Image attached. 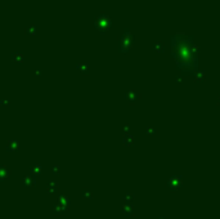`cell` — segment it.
<instances>
[{
    "label": "cell",
    "instance_id": "cell-1",
    "mask_svg": "<svg viewBox=\"0 0 220 219\" xmlns=\"http://www.w3.org/2000/svg\"><path fill=\"white\" fill-rule=\"evenodd\" d=\"M66 206H63V205H61V204H57V205H54L53 206V214H56V215H58V214H65L66 213Z\"/></svg>",
    "mask_w": 220,
    "mask_h": 219
},
{
    "label": "cell",
    "instance_id": "cell-5",
    "mask_svg": "<svg viewBox=\"0 0 220 219\" xmlns=\"http://www.w3.org/2000/svg\"><path fill=\"white\" fill-rule=\"evenodd\" d=\"M34 184H35V181H34V179H31L30 177H26V178H25V186H26V187L34 186Z\"/></svg>",
    "mask_w": 220,
    "mask_h": 219
},
{
    "label": "cell",
    "instance_id": "cell-3",
    "mask_svg": "<svg viewBox=\"0 0 220 219\" xmlns=\"http://www.w3.org/2000/svg\"><path fill=\"white\" fill-rule=\"evenodd\" d=\"M57 188H58V186L56 182H49L48 183V192L49 193H56L57 192Z\"/></svg>",
    "mask_w": 220,
    "mask_h": 219
},
{
    "label": "cell",
    "instance_id": "cell-6",
    "mask_svg": "<svg viewBox=\"0 0 220 219\" xmlns=\"http://www.w3.org/2000/svg\"><path fill=\"white\" fill-rule=\"evenodd\" d=\"M32 170H34V173H35V174H40V173H41V171H40L41 168H40V169H39V168H34Z\"/></svg>",
    "mask_w": 220,
    "mask_h": 219
},
{
    "label": "cell",
    "instance_id": "cell-4",
    "mask_svg": "<svg viewBox=\"0 0 220 219\" xmlns=\"http://www.w3.org/2000/svg\"><path fill=\"white\" fill-rule=\"evenodd\" d=\"M8 175H9V171H8L5 168L0 166V179H4V178H6Z\"/></svg>",
    "mask_w": 220,
    "mask_h": 219
},
{
    "label": "cell",
    "instance_id": "cell-2",
    "mask_svg": "<svg viewBox=\"0 0 220 219\" xmlns=\"http://www.w3.org/2000/svg\"><path fill=\"white\" fill-rule=\"evenodd\" d=\"M68 202H70V200H68L67 196H65V195H59V196H58V204H61V205H63V206L67 208Z\"/></svg>",
    "mask_w": 220,
    "mask_h": 219
}]
</instances>
